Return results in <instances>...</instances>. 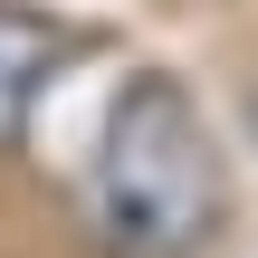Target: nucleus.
Masks as SVG:
<instances>
[{"mask_svg":"<svg viewBox=\"0 0 258 258\" xmlns=\"http://www.w3.org/2000/svg\"><path fill=\"white\" fill-rule=\"evenodd\" d=\"M57 57H67V38H57L38 10L0 0V144H19V134H29V105L48 96Z\"/></svg>","mask_w":258,"mask_h":258,"instance_id":"nucleus-2","label":"nucleus"},{"mask_svg":"<svg viewBox=\"0 0 258 258\" xmlns=\"http://www.w3.org/2000/svg\"><path fill=\"white\" fill-rule=\"evenodd\" d=\"M220 144L182 77H124L86 172V220L115 258H191L220 230Z\"/></svg>","mask_w":258,"mask_h":258,"instance_id":"nucleus-1","label":"nucleus"}]
</instances>
